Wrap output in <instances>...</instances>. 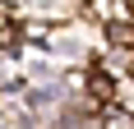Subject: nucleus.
<instances>
[{"mask_svg": "<svg viewBox=\"0 0 134 129\" xmlns=\"http://www.w3.org/2000/svg\"><path fill=\"white\" fill-rule=\"evenodd\" d=\"M130 5H134V0H130Z\"/></svg>", "mask_w": 134, "mask_h": 129, "instance_id": "f257e3e1", "label": "nucleus"}]
</instances>
